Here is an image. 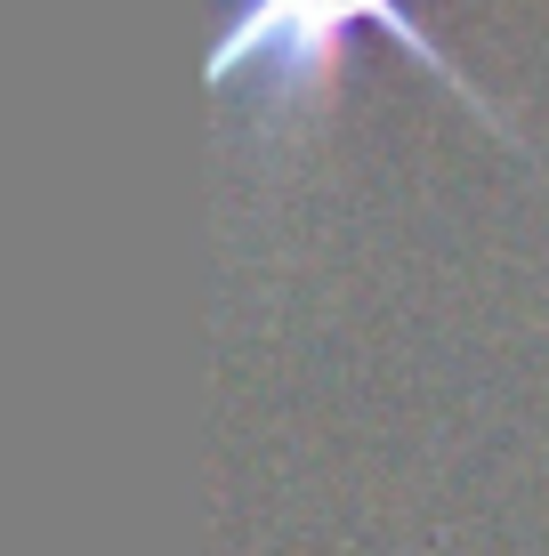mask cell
I'll return each mask as SVG.
<instances>
[{
    "instance_id": "cell-1",
    "label": "cell",
    "mask_w": 549,
    "mask_h": 556,
    "mask_svg": "<svg viewBox=\"0 0 549 556\" xmlns=\"http://www.w3.org/2000/svg\"><path fill=\"white\" fill-rule=\"evenodd\" d=\"M348 25H380L388 41H404L445 89H461L469 105H485L477 89L461 81V65H452V56L428 41L396 0H226V33L211 41V98H235L242 81H251L259 98L308 89L324 65H339Z\"/></svg>"
}]
</instances>
